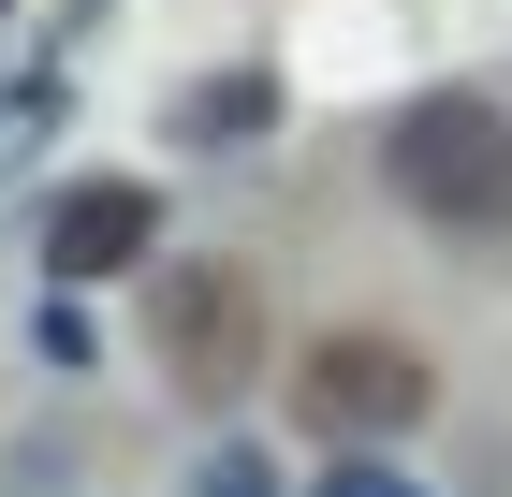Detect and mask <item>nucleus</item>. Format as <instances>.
I'll use <instances>...</instances> for the list:
<instances>
[{
  "label": "nucleus",
  "instance_id": "nucleus-1",
  "mask_svg": "<svg viewBox=\"0 0 512 497\" xmlns=\"http://www.w3.org/2000/svg\"><path fill=\"white\" fill-rule=\"evenodd\" d=\"M147 366L176 395H205V410L249 395V366H264V278L249 264H176L147 293Z\"/></svg>",
  "mask_w": 512,
  "mask_h": 497
},
{
  "label": "nucleus",
  "instance_id": "nucleus-2",
  "mask_svg": "<svg viewBox=\"0 0 512 497\" xmlns=\"http://www.w3.org/2000/svg\"><path fill=\"white\" fill-rule=\"evenodd\" d=\"M395 191L425 220H512V117L498 103H410L395 117Z\"/></svg>",
  "mask_w": 512,
  "mask_h": 497
},
{
  "label": "nucleus",
  "instance_id": "nucleus-3",
  "mask_svg": "<svg viewBox=\"0 0 512 497\" xmlns=\"http://www.w3.org/2000/svg\"><path fill=\"white\" fill-rule=\"evenodd\" d=\"M293 410H308L322 439H410V424L439 410V381H425V351H410V337L352 322V337H322L308 366H293Z\"/></svg>",
  "mask_w": 512,
  "mask_h": 497
},
{
  "label": "nucleus",
  "instance_id": "nucleus-4",
  "mask_svg": "<svg viewBox=\"0 0 512 497\" xmlns=\"http://www.w3.org/2000/svg\"><path fill=\"white\" fill-rule=\"evenodd\" d=\"M147 234H161V191L103 176V191H59V220H44V264H59V278H118V264H147Z\"/></svg>",
  "mask_w": 512,
  "mask_h": 497
},
{
  "label": "nucleus",
  "instance_id": "nucleus-5",
  "mask_svg": "<svg viewBox=\"0 0 512 497\" xmlns=\"http://www.w3.org/2000/svg\"><path fill=\"white\" fill-rule=\"evenodd\" d=\"M249 132H264V88H191V147H249Z\"/></svg>",
  "mask_w": 512,
  "mask_h": 497
},
{
  "label": "nucleus",
  "instance_id": "nucleus-6",
  "mask_svg": "<svg viewBox=\"0 0 512 497\" xmlns=\"http://www.w3.org/2000/svg\"><path fill=\"white\" fill-rule=\"evenodd\" d=\"M308 497H425V483H410V468H381V454H366V439H337V468H322Z\"/></svg>",
  "mask_w": 512,
  "mask_h": 497
},
{
  "label": "nucleus",
  "instance_id": "nucleus-7",
  "mask_svg": "<svg viewBox=\"0 0 512 497\" xmlns=\"http://www.w3.org/2000/svg\"><path fill=\"white\" fill-rule=\"evenodd\" d=\"M264 483H278L264 454H205V468H191V497H264Z\"/></svg>",
  "mask_w": 512,
  "mask_h": 497
}]
</instances>
